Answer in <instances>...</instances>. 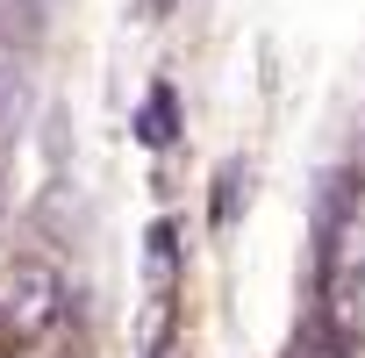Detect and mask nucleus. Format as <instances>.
I'll return each instance as SVG.
<instances>
[{
  "instance_id": "obj_1",
  "label": "nucleus",
  "mask_w": 365,
  "mask_h": 358,
  "mask_svg": "<svg viewBox=\"0 0 365 358\" xmlns=\"http://www.w3.org/2000/svg\"><path fill=\"white\" fill-rule=\"evenodd\" d=\"M136 136H143L150 150L179 143V86H172V79H158V86L143 93V115H136Z\"/></svg>"
},
{
  "instance_id": "obj_2",
  "label": "nucleus",
  "mask_w": 365,
  "mask_h": 358,
  "mask_svg": "<svg viewBox=\"0 0 365 358\" xmlns=\"http://www.w3.org/2000/svg\"><path fill=\"white\" fill-rule=\"evenodd\" d=\"M172 265H179V230H172V223H158V230H150V280H158V287H172Z\"/></svg>"
}]
</instances>
